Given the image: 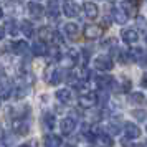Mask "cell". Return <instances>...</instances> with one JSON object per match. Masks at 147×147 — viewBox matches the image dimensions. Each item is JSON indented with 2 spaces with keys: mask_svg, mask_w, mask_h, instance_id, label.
Instances as JSON below:
<instances>
[{
  "mask_svg": "<svg viewBox=\"0 0 147 147\" xmlns=\"http://www.w3.org/2000/svg\"><path fill=\"white\" fill-rule=\"evenodd\" d=\"M45 80H47V83L56 86V84H60L61 81H63V71L55 66H48L45 69Z\"/></svg>",
  "mask_w": 147,
  "mask_h": 147,
  "instance_id": "1",
  "label": "cell"
},
{
  "mask_svg": "<svg viewBox=\"0 0 147 147\" xmlns=\"http://www.w3.org/2000/svg\"><path fill=\"white\" fill-rule=\"evenodd\" d=\"M94 68L99 71H111L114 68V61L109 55H99L94 60Z\"/></svg>",
  "mask_w": 147,
  "mask_h": 147,
  "instance_id": "2",
  "label": "cell"
},
{
  "mask_svg": "<svg viewBox=\"0 0 147 147\" xmlns=\"http://www.w3.org/2000/svg\"><path fill=\"white\" fill-rule=\"evenodd\" d=\"M78 102H80V106H83V107L98 106V93H91V91L81 93L80 96H78Z\"/></svg>",
  "mask_w": 147,
  "mask_h": 147,
  "instance_id": "3",
  "label": "cell"
},
{
  "mask_svg": "<svg viewBox=\"0 0 147 147\" xmlns=\"http://www.w3.org/2000/svg\"><path fill=\"white\" fill-rule=\"evenodd\" d=\"M83 33H84V36H86L88 40H98V38L102 36L104 28L99 27V25H86L84 30H83Z\"/></svg>",
  "mask_w": 147,
  "mask_h": 147,
  "instance_id": "4",
  "label": "cell"
},
{
  "mask_svg": "<svg viewBox=\"0 0 147 147\" xmlns=\"http://www.w3.org/2000/svg\"><path fill=\"white\" fill-rule=\"evenodd\" d=\"M61 132L65 134V136H69L71 132H74V129H76V119L71 117V116H66V117H63L61 119Z\"/></svg>",
  "mask_w": 147,
  "mask_h": 147,
  "instance_id": "5",
  "label": "cell"
},
{
  "mask_svg": "<svg viewBox=\"0 0 147 147\" xmlns=\"http://www.w3.org/2000/svg\"><path fill=\"white\" fill-rule=\"evenodd\" d=\"M78 58H80V53H78L76 50H73V48H69V50H68V53L63 55L61 63H63L66 68H71V66H74V65L78 63Z\"/></svg>",
  "mask_w": 147,
  "mask_h": 147,
  "instance_id": "6",
  "label": "cell"
},
{
  "mask_svg": "<svg viewBox=\"0 0 147 147\" xmlns=\"http://www.w3.org/2000/svg\"><path fill=\"white\" fill-rule=\"evenodd\" d=\"M61 10H63L65 17H68V18H74V17L80 15V5L74 3V2H65Z\"/></svg>",
  "mask_w": 147,
  "mask_h": 147,
  "instance_id": "7",
  "label": "cell"
},
{
  "mask_svg": "<svg viewBox=\"0 0 147 147\" xmlns=\"http://www.w3.org/2000/svg\"><path fill=\"white\" fill-rule=\"evenodd\" d=\"M121 38L126 41L127 45H134L136 41L139 40V33H137V30H134V28H124V30L121 32Z\"/></svg>",
  "mask_w": 147,
  "mask_h": 147,
  "instance_id": "8",
  "label": "cell"
},
{
  "mask_svg": "<svg viewBox=\"0 0 147 147\" xmlns=\"http://www.w3.org/2000/svg\"><path fill=\"white\" fill-rule=\"evenodd\" d=\"M129 58L137 61L139 65H144L147 63V51H144V48H132L129 51Z\"/></svg>",
  "mask_w": 147,
  "mask_h": 147,
  "instance_id": "9",
  "label": "cell"
},
{
  "mask_svg": "<svg viewBox=\"0 0 147 147\" xmlns=\"http://www.w3.org/2000/svg\"><path fill=\"white\" fill-rule=\"evenodd\" d=\"M12 51L15 55H20V56H25V55L30 53V48H28V43L25 40H17L12 43Z\"/></svg>",
  "mask_w": 147,
  "mask_h": 147,
  "instance_id": "10",
  "label": "cell"
},
{
  "mask_svg": "<svg viewBox=\"0 0 147 147\" xmlns=\"http://www.w3.org/2000/svg\"><path fill=\"white\" fill-rule=\"evenodd\" d=\"M27 8H28V13L32 15L33 18H41L43 13H45V7L41 3H38V2H30L27 5Z\"/></svg>",
  "mask_w": 147,
  "mask_h": 147,
  "instance_id": "11",
  "label": "cell"
},
{
  "mask_svg": "<svg viewBox=\"0 0 147 147\" xmlns=\"http://www.w3.org/2000/svg\"><path fill=\"white\" fill-rule=\"evenodd\" d=\"M12 129H13L17 134H28L30 131V126H28V122H25V119H12Z\"/></svg>",
  "mask_w": 147,
  "mask_h": 147,
  "instance_id": "12",
  "label": "cell"
},
{
  "mask_svg": "<svg viewBox=\"0 0 147 147\" xmlns=\"http://www.w3.org/2000/svg\"><path fill=\"white\" fill-rule=\"evenodd\" d=\"M83 10H84V15L88 18H91V20H94L98 17V13H99V8H98V5L94 2H84L83 3Z\"/></svg>",
  "mask_w": 147,
  "mask_h": 147,
  "instance_id": "13",
  "label": "cell"
},
{
  "mask_svg": "<svg viewBox=\"0 0 147 147\" xmlns=\"http://www.w3.org/2000/svg\"><path fill=\"white\" fill-rule=\"evenodd\" d=\"M96 84L101 89L111 88V86H114V78L113 76H107V74H99V76H96Z\"/></svg>",
  "mask_w": 147,
  "mask_h": 147,
  "instance_id": "14",
  "label": "cell"
},
{
  "mask_svg": "<svg viewBox=\"0 0 147 147\" xmlns=\"http://www.w3.org/2000/svg\"><path fill=\"white\" fill-rule=\"evenodd\" d=\"M113 20L117 23V25H124L127 23V18H129V15L122 10V8H113Z\"/></svg>",
  "mask_w": 147,
  "mask_h": 147,
  "instance_id": "15",
  "label": "cell"
},
{
  "mask_svg": "<svg viewBox=\"0 0 147 147\" xmlns=\"http://www.w3.org/2000/svg\"><path fill=\"white\" fill-rule=\"evenodd\" d=\"M55 96H56V99L60 101V102H63V104H69V102L73 101V93H71L69 89H58V91L55 93Z\"/></svg>",
  "mask_w": 147,
  "mask_h": 147,
  "instance_id": "16",
  "label": "cell"
},
{
  "mask_svg": "<svg viewBox=\"0 0 147 147\" xmlns=\"http://www.w3.org/2000/svg\"><path fill=\"white\" fill-rule=\"evenodd\" d=\"M63 144V139L56 134H47L45 136V147H60Z\"/></svg>",
  "mask_w": 147,
  "mask_h": 147,
  "instance_id": "17",
  "label": "cell"
},
{
  "mask_svg": "<svg viewBox=\"0 0 147 147\" xmlns=\"http://www.w3.org/2000/svg\"><path fill=\"white\" fill-rule=\"evenodd\" d=\"M38 38H40V41L47 43V41L55 38V32L50 27H41L40 30H38Z\"/></svg>",
  "mask_w": 147,
  "mask_h": 147,
  "instance_id": "18",
  "label": "cell"
},
{
  "mask_svg": "<svg viewBox=\"0 0 147 147\" xmlns=\"http://www.w3.org/2000/svg\"><path fill=\"white\" fill-rule=\"evenodd\" d=\"M124 131H126L127 139H137L140 136V129L136 124H132V122H127L126 126H124Z\"/></svg>",
  "mask_w": 147,
  "mask_h": 147,
  "instance_id": "19",
  "label": "cell"
},
{
  "mask_svg": "<svg viewBox=\"0 0 147 147\" xmlns=\"http://www.w3.org/2000/svg\"><path fill=\"white\" fill-rule=\"evenodd\" d=\"M32 53L35 56H45L48 53V47L47 43H43V41H35L33 45H32Z\"/></svg>",
  "mask_w": 147,
  "mask_h": 147,
  "instance_id": "20",
  "label": "cell"
},
{
  "mask_svg": "<svg viewBox=\"0 0 147 147\" xmlns=\"http://www.w3.org/2000/svg\"><path fill=\"white\" fill-rule=\"evenodd\" d=\"M65 35H66L69 40H76L78 35H80V28L76 23H66L65 25Z\"/></svg>",
  "mask_w": 147,
  "mask_h": 147,
  "instance_id": "21",
  "label": "cell"
},
{
  "mask_svg": "<svg viewBox=\"0 0 147 147\" xmlns=\"http://www.w3.org/2000/svg\"><path fill=\"white\" fill-rule=\"evenodd\" d=\"M20 32L27 38H30V36H33V25H32V22L28 20H22L20 22Z\"/></svg>",
  "mask_w": 147,
  "mask_h": 147,
  "instance_id": "22",
  "label": "cell"
},
{
  "mask_svg": "<svg viewBox=\"0 0 147 147\" xmlns=\"http://www.w3.org/2000/svg\"><path fill=\"white\" fill-rule=\"evenodd\" d=\"M129 101H131L132 104H136V106H140V104H144V102H146V96H144V93L136 91V93L129 94Z\"/></svg>",
  "mask_w": 147,
  "mask_h": 147,
  "instance_id": "23",
  "label": "cell"
},
{
  "mask_svg": "<svg viewBox=\"0 0 147 147\" xmlns=\"http://www.w3.org/2000/svg\"><path fill=\"white\" fill-rule=\"evenodd\" d=\"M55 124H56V121H55V116L51 113H45L43 114V126L47 127L48 131H53Z\"/></svg>",
  "mask_w": 147,
  "mask_h": 147,
  "instance_id": "24",
  "label": "cell"
},
{
  "mask_svg": "<svg viewBox=\"0 0 147 147\" xmlns=\"http://www.w3.org/2000/svg\"><path fill=\"white\" fill-rule=\"evenodd\" d=\"M47 8H48L47 13H48V17H50V18H58L60 10H58V3H56V2H48Z\"/></svg>",
  "mask_w": 147,
  "mask_h": 147,
  "instance_id": "25",
  "label": "cell"
},
{
  "mask_svg": "<svg viewBox=\"0 0 147 147\" xmlns=\"http://www.w3.org/2000/svg\"><path fill=\"white\" fill-rule=\"evenodd\" d=\"M12 91H13L12 83L3 81V83H2V98H10V93H12Z\"/></svg>",
  "mask_w": 147,
  "mask_h": 147,
  "instance_id": "26",
  "label": "cell"
},
{
  "mask_svg": "<svg viewBox=\"0 0 147 147\" xmlns=\"http://www.w3.org/2000/svg\"><path fill=\"white\" fill-rule=\"evenodd\" d=\"M99 140H101V142H102V144H104L106 147H111V146L114 144V139L111 137V134L106 132V131H104V132L99 136Z\"/></svg>",
  "mask_w": 147,
  "mask_h": 147,
  "instance_id": "27",
  "label": "cell"
},
{
  "mask_svg": "<svg viewBox=\"0 0 147 147\" xmlns=\"http://www.w3.org/2000/svg\"><path fill=\"white\" fill-rule=\"evenodd\" d=\"M5 32H8L10 35H17V32H18V28H17V22L15 20H8L7 23H5Z\"/></svg>",
  "mask_w": 147,
  "mask_h": 147,
  "instance_id": "28",
  "label": "cell"
},
{
  "mask_svg": "<svg viewBox=\"0 0 147 147\" xmlns=\"http://www.w3.org/2000/svg\"><path fill=\"white\" fill-rule=\"evenodd\" d=\"M132 117H136V119L139 121H144L147 117V111H139V109H136V111H132Z\"/></svg>",
  "mask_w": 147,
  "mask_h": 147,
  "instance_id": "29",
  "label": "cell"
},
{
  "mask_svg": "<svg viewBox=\"0 0 147 147\" xmlns=\"http://www.w3.org/2000/svg\"><path fill=\"white\" fill-rule=\"evenodd\" d=\"M107 93H98V106H102L107 102Z\"/></svg>",
  "mask_w": 147,
  "mask_h": 147,
  "instance_id": "30",
  "label": "cell"
},
{
  "mask_svg": "<svg viewBox=\"0 0 147 147\" xmlns=\"http://www.w3.org/2000/svg\"><path fill=\"white\" fill-rule=\"evenodd\" d=\"M121 8H122L127 15L131 13V12H134V5L132 3H129V2H122V3H121Z\"/></svg>",
  "mask_w": 147,
  "mask_h": 147,
  "instance_id": "31",
  "label": "cell"
},
{
  "mask_svg": "<svg viewBox=\"0 0 147 147\" xmlns=\"http://www.w3.org/2000/svg\"><path fill=\"white\" fill-rule=\"evenodd\" d=\"M5 80H7V78H5V69H3V66H0V84Z\"/></svg>",
  "mask_w": 147,
  "mask_h": 147,
  "instance_id": "32",
  "label": "cell"
},
{
  "mask_svg": "<svg viewBox=\"0 0 147 147\" xmlns=\"http://www.w3.org/2000/svg\"><path fill=\"white\" fill-rule=\"evenodd\" d=\"M18 147H36V140H30L28 144H22V146Z\"/></svg>",
  "mask_w": 147,
  "mask_h": 147,
  "instance_id": "33",
  "label": "cell"
},
{
  "mask_svg": "<svg viewBox=\"0 0 147 147\" xmlns=\"http://www.w3.org/2000/svg\"><path fill=\"white\" fill-rule=\"evenodd\" d=\"M140 84L144 88H147V71L144 73V76H142V80H140Z\"/></svg>",
  "mask_w": 147,
  "mask_h": 147,
  "instance_id": "34",
  "label": "cell"
},
{
  "mask_svg": "<svg viewBox=\"0 0 147 147\" xmlns=\"http://www.w3.org/2000/svg\"><path fill=\"white\" fill-rule=\"evenodd\" d=\"M5 36V27H0V40H3Z\"/></svg>",
  "mask_w": 147,
  "mask_h": 147,
  "instance_id": "35",
  "label": "cell"
},
{
  "mask_svg": "<svg viewBox=\"0 0 147 147\" xmlns=\"http://www.w3.org/2000/svg\"><path fill=\"white\" fill-rule=\"evenodd\" d=\"M5 137V131H3V126L0 124V139H3Z\"/></svg>",
  "mask_w": 147,
  "mask_h": 147,
  "instance_id": "36",
  "label": "cell"
},
{
  "mask_svg": "<svg viewBox=\"0 0 147 147\" xmlns=\"http://www.w3.org/2000/svg\"><path fill=\"white\" fill-rule=\"evenodd\" d=\"M131 147H142V146H140V144H134V146L131 144Z\"/></svg>",
  "mask_w": 147,
  "mask_h": 147,
  "instance_id": "37",
  "label": "cell"
},
{
  "mask_svg": "<svg viewBox=\"0 0 147 147\" xmlns=\"http://www.w3.org/2000/svg\"><path fill=\"white\" fill-rule=\"evenodd\" d=\"M2 17H3V10H2V8H0V18H2Z\"/></svg>",
  "mask_w": 147,
  "mask_h": 147,
  "instance_id": "38",
  "label": "cell"
},
{
  "mask_svg": "<svg viewBox=\"0 0 147 147\" xmlns=\"http://www.w3.org/2000/svg\"><path fill=\"white\" fill-rule=\"evenodd\" d=\"M0 106H2V93H0Z\"/></svg>",
  "mask_w": 147,
  "mask_h": 147,
  "instance_id": "39",
  "label": "cell"
},
{
  "mask_svg": "<svg viewBox=\"0 0 147 147\" xmlns=\"http://www.w3.org/2000/svg\"><path fill=\"white\" fill-rule=\"evenodd\" d=\"M66 147H74V146H66Z\"/></svg>",
  "mask_w": 147,
  "mask_h": 147,
  "instance_id": "40",
  "label": "cell"
},
{
  "mask_svg": "<svg viewBox=\"0 0 147 147\" xmlns=\"http://www.w3.org/2000/svg\"><path fill=\"white\" fill-rule=\"evenodd\" d=\"M0 147H5V146H0Z\"/></svg>",
  "mask_w": 147,
  "mask_h": 147,
  "instance_id": "41",
  "label": "cell"
},
{
  "mask_svg": "<svg viewBox=\"0 0 147 147\" xmlns=\"http://www.w3.org/2000/svg\"><path fill=\"white\" fill-rule=\"evenodd\" d=\"M146 131H147V127H146Z\"/></svg>",
  "mask_w": 147,
  "mask_h": 147,
  "instance_id": "42",
  "label": "cell"
}]
</instances>
